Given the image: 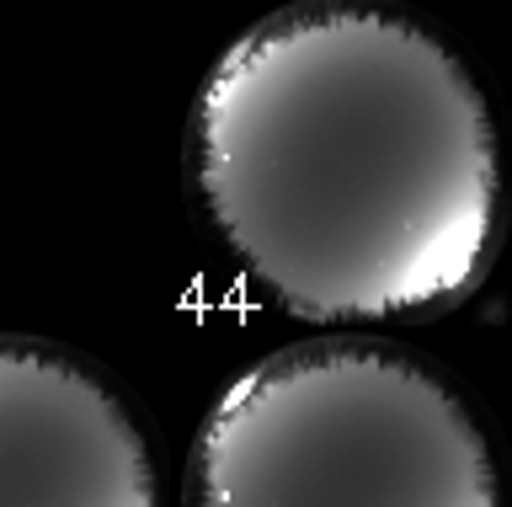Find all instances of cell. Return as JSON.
I'll return each instance as SVG.
<instances>
[{
  "instance_id": "3957f363",
  "label": "cell",
  "mask_w": 512,
  "mask_h": 507,
  "mask_svg": "<svg viewBox=\"0 0 512 507\" xmlns=\"http://www.w3.org/2000/svg\"><path fill=\"white\" fill-rule=\"evenodd\" d=\"M0 507H160L123 395L22 337H0Z\"/></svg>"
},
{
  "instance_id": "7a4b0ae2",
  "label": "cell",
  "mask_w": 512,
  "mask_h": 507,
  "mask_svg": "<svg viewBox=\"0 0 512 507\" xmlns=\"http://www.w3.org/2000/svg\"><path fill=\"white\" fill-rule=\"evenodd\" d=\"M187 507H502L470 406L395 347L299 342L235 374Z\"/></svg>"
},
{
  "instance_id": "6da1fadb",
  "label": "cell",
  "mask_w": 512,
  "mask_h": 507,
  "mask_svg": "<svg viewBox=\"0 0 512 507\" xmlns=\"http://www.w3.org/2000/svg\"><path fill=\"white\" fill-rule=\"evenodd\" d=\"M219 241L304 321H400L475 289L496 129L470 70L368 0H315L224 49L192 113Z\"/></svg>"
}]
</instances>
